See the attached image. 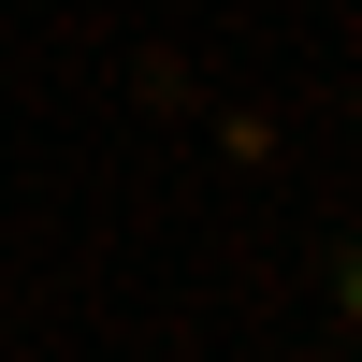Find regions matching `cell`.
Segmentation results:
<instances>
[{"mask_svg": "<svg viewBox=\"0 0 362 362\" xmlns=\"http://www.w3.org/2000/svg\"><path fill=\"white\" fill-rule=\"evenodd\" d=\"M348 334H362V261H348Z\"/></svg>", "mask_w": 362, "mask_h": 362, "instance_id": "1", "label": "cell"}]
</instances>
